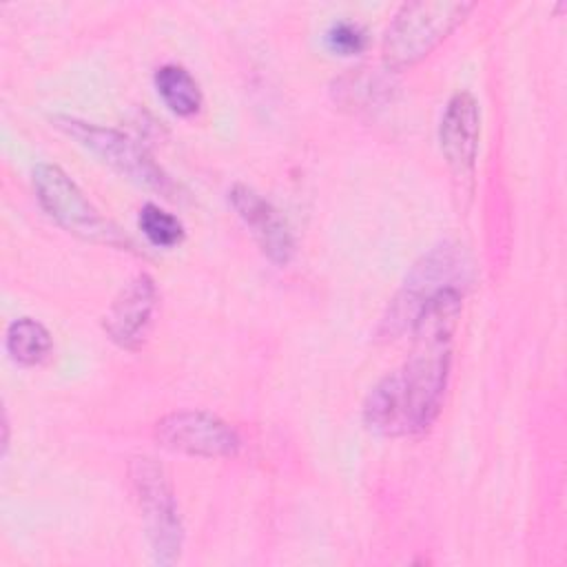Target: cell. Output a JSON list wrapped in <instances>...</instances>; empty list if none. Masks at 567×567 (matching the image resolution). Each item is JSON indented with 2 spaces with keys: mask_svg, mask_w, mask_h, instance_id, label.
Instances as JSON below:
<instances>
[{
  "mask_svg": "<svg viewBox=\"0 0 567 567\" xmlns=\"http://www.w3.org/2000/svg\"><path fill=\"white\" fill-rule=\"evenodd\" d=\"M410 359L365 396L363 421L383 436H416L436 421L450 379L452 339L414 334Z\"/></svg>",
  "mask_w": 567,
  "mask_h": 567,
  "instance_id": "1",
  "label": "cell"
},
{
  "mask_svg": "<svg viewBox=\"0 0 567 567\" xmlns=\"http://www.w3.org/2000/svg\"><path fill=\"white\" fill-rule=\"evenodd\" d=\"M472 11L470 2L414 0L399 7L383 38L388 71H401L432 53Z\"/></svg>",
  "mask_w": 567,
  "mask_h": 567,
  "instance_id": "2",
  "label": "cell"
},
{
  "mask_svg": "<svg viewBox=\"0 0 567 567\" xmlns=\"http://www.w3.org/2000/svg\"><path fill=\"white\" fill-rule=\"evenodd\" d=\"M33 190L44 213L66 233L86 241L106 244L131 250L133 241L89 202L80 186L51 162H40L33 168Z\"/></svg>",
  "mask_w": 567,
  "mask_h": 567,
  "instance_id": "3",
  "label": "cell"
},
{
  "mask_svg": "<svg viewBox=\"0 0 567 567\" xmlns=\"http://www.w3.org/2000/svg\"><path fill=\"white\" fill-rule=\"evenodd\" d=\"M128 476L146 523L153 560L157 565H173L182 551L184 525L168 474L155 458L135 456L128 463Z\"/></svg>",
  "mask_w": 567,
  "mask_h": 567,
  "instance_id": "4",
  "label": "cell"
},
{
  "mask_svg": "<svg viewBox=\"0 0 567 567\" xmlns=\"http://www.w3.org/2000/svg\"><path fill=\"white\" fill-rule=\"evenodd\" d=\"M53 124L64 135L75 140L80 146H84L89 153L100 157L106 166L133 179L135 184L164 193L166 197H171V193L175 190L171 177L151 157V153L131 135L111 126H100L69 115H55Z\"/></svg>",
  "mask_w": 567,
  "mask_h": 567,
  "instance_id": "5",
  "label": "cell"
},
{
  "mask_svg": "<svg viewBox=\"0 0 567 567\" xmlns=\"http://www.w3.org/2000/svg\"><path fill=\"white\" fill-rule=\"evenodd\" d=\"M467 259L456 244H439L421 261L414 264L412 272L408 275L403 288L388 306V312L381 319V337L396 339L405 330L412 328V321L421 306L441 288L458 286L465 279Z\"/></svg>",
  "mask_w": 567,
  "mask_h": 567,
  "instance_id": "6",
  "label": "cell"
},
{
  "mask_svg": "<svg viewBox=\"0 0 567 567\" xmlns=\"http://www.w3.org/2000/svg\"><path fill=\"white\" fill-rule=\"evenodd\" d=\"M155 441L166 450L204 458L235 456L241 445L230 423L202 410L166 414L155 423Z\"/></svg>",
  "mask_w": 567,
  "mask_h": 567,
  "instance_id": "7",
  "label": "cell"
},
{
  "mask_svg": "<svg viewBox=\"0 0 567 567\" xmlns=\"http://www.w3.org/2000/svg\"><path fill=\"white\" fill-rule=\"evenodd\" d=\"M157 310V286L151 275L128 279L104 315V332L124 350H137L151 330Z\"/></svg>",
  "mask_w": 567,
  "mask_h": 567,
  "instance_id": "8",
  "label": "cell"
},
{
  "mask_svg": "<svg viewBox=\"0 0 567 567\" xmlns=\"http://www.w3.org/2000/svg\"><path fill=\"white\" fill-rule=\"evenodd\" d=\"M441 151L454 175L472 177L481 140V106L470 91H456L441 115Z\"/></svg>",
  "mask_w": 567,
  "mask_h": 567,
  "instance_id": "9",
  "label": "cell"
},
{
  "mask_svg": "<svg viewBox=\"0 0 567 567\" xmlns=\"http://www.w3.org/2000/svg\"><path fill=\"white\" fill-rule=\"evenodd\" d=\"M228 202L252 233L261 252L279 266L288 264L295 255V237L286 217L246 184H235L228 190Z\"/></svg>",
  "mask_w": 567,
  "mask_h": 567,
  "instance_id": "10",
  "label": "cell"
},
{
  "mask_svg": "<svg viewBox=\"0 0 567 567\" xmlns=\"http://www.w3.org/2000/svg\"><path fill=\"white\" fill-rule=\"evenodd\" d=\"M155 89L164 104L182 117H190L202 109V89L197 80L179 64H162L155 71Z\"/></svg>",
  "mask_w": 567,
  "mask_h": 567,
  "instance_id": "11",
  "label": "cell"
},
{
  "mask_svg": "<svg viewBox=\"0 0 567 567\" xmlns=\"http://www.w3.org/2000/svg\"><path fill=\"white\" fill-rule=\"evenodd\" d=\"M4 346L9 357L20 365H40L49 359L53 350L51 332L31 317L13 319L4 334Z\"/></svg>",
  "mask_w": 567,
  "mask_h": 567,
  "instance_id": "12",
  "label": "cell"
},
{
  "mask_svg": "<svg viewBox=\"0 0 567 567\" xmlns=\"http://www.w3.org/2000/svg\"><path fill=\"white\" fill-rule=\"evenodd\" d=\"M390 89V80L374 69H352L334 82V97L343 106L370 109L377 106Z\"/></svg>",
  "mask_w": 567,
  "mask_h": 567,
  "instance_id": "13",
  "label": "cell"
},
{
  "mask_svg": "<svg viewBox=\"0 0 567 567\" xmlns=\"http://www.w3.org/2000/svg\"><path fill=\"white\" fill-rule=\"evenodd\" d=\"M137 226L144 237L157 248H175L184 239V224L173 213L159 208L153 202H146L140 208Z\"/></svg>",
  "mask_w": 567,
  "mask_h": 567,
  "instance_id": "14",
  "label": "cell"
},
{
  "mask_svg": "<svg viewBox=\"0 0 567 567\" xmlns=\"http://www.w3.org/2000/svg\"><path fill=\"white\" fill-rule=\"evenodd\" d=\"M328 47L341 55H354L359 51H363L365 47V31L361 24L352 22V20H339L332 22V27L326 33Z\"/></svg>",
  "mask_w": 567,
  "mask_h": 567,
  "instance_id": "15",
  "label": "cell"
}]
</instances>
